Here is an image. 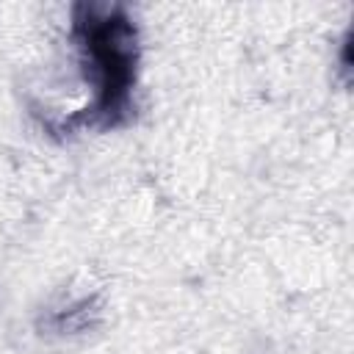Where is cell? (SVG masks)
Wrapping results in <instances>:
<instances>
[{"mask_svg":"<svg viewBox=\"0 0 354 354\" xmlns=\"http://www.w3.org/2000/svg\"><path fill=\"white\" fill-rule=\"evenodd\" d=\"M75 36L80 41L86 69L94 80L97 97L88 111V124L113 127L130 116V91L136 83V28L122 11L77 8Z\"/></svg>","mask_w":354,"mask_h":354,"instance_id":"6da1fadb","label":"cell"}]
</instances>
